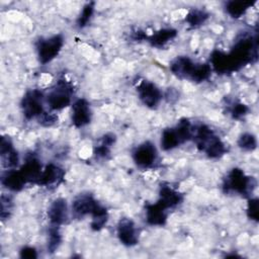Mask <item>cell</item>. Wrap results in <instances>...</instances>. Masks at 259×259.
I'll return each mask as SVG.
<instances>
[{
  "label": "cell",
  "mask_w": 259,
  "mask_h": 259,
  "mask_svg": "<svg viewBox=\"0 0 259 259\" xmlns=\"http://www.w3.org/2000/svg\"><path fill=\"white\" fill-rule=\"evenodd\" d=\"M208 18V14L202 10V9H192L190 10L186 17L185 21L188 23L189 26L191 27H197L202 25Z\"/></svg>",
  "instance_id": "cell-24"
},
{
  "label": "cell",
  "mask_w": 259,
  "mask_h": 259,
  "mask_svg": "<svg viewBox=\"0 0 259 259\" xmlns=\"http://www.w3.org/2000/svg\"><path fill=\"white\" fill-rule=\"evenodd\" d=\"M138 93L141 101L148 107H156L162 100L161 90L152 82L142 81L138 85Z\"/></svg>",
  "instance_id": "cell-6"
},
{
  "label": "cell",
  "mask_w": 259,
  "mask_h": 259,
  "mask_svg": "<svg viewBox=\"0 0 259 259\" xmlns=\"http://www.w3.org/2000/svg\"><path fill=\"white\" fill-rule=\"evenodd\" d=\"M167 207L159 200L156 203L146 206V220L149 225L163 226L167 220Z\"/></svg>",
  "instance_id": "cell-12"
},
{
  "label": "cell",
  "mask_w": 259,
  "mask_h": 259,
  "mask_svg": "<svg viewBox=\"0 0 259 259\" xmlns=\"http://www.w3.org/2000/svg\"><path fill=\"white\" fill-rule=\"evenodd\" d=\"M248 112V107L243 103H236L231 109V113L234 118H240L246 115Z\"/></svg>",
  "instance_id": "cell-31"
},
{
  "label": "cell",
  "mask_w": 259,
  "mask_h": 259,
  "mask_svg": "<svg viewBox=\"0 0 259 259\" xmlns=\"http://www.w3.org/2000/svg\"><path fill=\"white\" fill-rule=\"evenodd\" d=\"M211 67L208 64H195L194 69L189 77L193 82H203L210 76Z\"/></svg>",
  "instance_id": "cell-25"
},
{
  "label": "cell",
  "mask_w": 259,
  "mask_h": 259,
  "mask_svg": "<svg viewBox=\"0 0 259 259\" xmlns=\"http://www.w3.org/2000/svg\"><path fill=\"white\" fill-rule=\"evenodd\" d=\"M211 66L218 73H230L234 71L228 54L214 51L211 55Z\"/></svg>",
  "instance_id": "cell-18"
},
{
  "label": "cell",
  "mask_w": 259,
  "mask_h": 259,
  "mask_svg": "<svg viewBox=\"0 0 259 259\" xmlns=\"http://www.w3.org/2000/svg\"><path fill=\"white\" fill-rule=\"evenodd\" d=\"M64 170L55 164H49L41 171L39 178L36 181V184L42 186H53L58 185L64 178Z\"/></svg>",
  "instance_id": "cell-11"
},
{
  "label": "cell",
  "mask_w": 259,
  "mask_h": 259,
  "mask_svg": "<svg viewBox=\"0 0 259 259\" xmlns=\"http://www.w3.org/2000/svg\"><path fill=\"white\" fill-rule=\"evenodd\" d=\"M157 154L155 146L150 142H145L135 149L133 158L139 167L149 168L155 164L158 157Z\"/></svg>",
  "instance_id": "cell-5"
},
{
  "label": "cell",
  "mask_w": 259,
  "mask_h": 259,
  "mask_svg": "<svg viewBox=\"0 0 259 259\" xmlns=\"http://www.w3.org/2000/svg\"><path fill=\"white\" fill-rule=\"evenodd\" d=\"M247 214L250 220H253L255 222L258 221V199L257 198H251L248 202L247 206Z\"/></svg>",
  "instance_id": "cell-29"
},
{
  "label": "cell",
  "mask_w": 259,
  "mask_h": 259,
  "mask_svg": "<svg viewBox=\"0 0 259 259\" xmlns=\"http://www.w3.org/2000/svg\"><path fill=\"white\" fill-rule=\"evenodd\" d=\"M0 155H1L2 165L4 167L12 168L18 164V154L14 150L12 143L8 137L1 138Z\"/></svg>",
  "instance_id": "cell-13"
},
{
  "label": "cell",
  "mask_w": 259,
  "mask_h": 259,
  "mask_svg": "<svg viewBox=\"0 0 259 259\" xmlns=\"http://www.w3.org/2000/svg\"><path fill=\"white\" fill-rule=\"evenodd\" d=\"M61 244V235L57 226H52L49 232V244L48 249L51 252H55Z\"/></svg>",
  "instance_id": "cell-28"
},
{
  "label": "cell",
  "mask_w": 259,
  "mask_h": 259,
  "mask_svg": "<svg viewBox=\"0 0 259 259\" xmlns=\"http://www.w3.org/2000/svg\"><path fill=\"white\" fill-rule=\"evenodd\" d=\"M116 233L119 241L125 246H134L138 243V231L130 219H121L118 222Z\"/></svg>",
  "instance_id": "cell-8"
},
{
  "label": "cell",
  "mask_w": 259,
  "mask_h": 259,
  "mask_svg": "<svg viewBox=\"0 0 259 259\" xmlns=\"http://www.w3.org/2000/svg\"><path fill=\"white\" fill-rule=\"evenodd\" d=\"M203 152H205V154L209 158L215 159V158H220L221 156H223L227 152V149H226L225 144L215 136L207 144V146L204 148Z\"/></svg>",
  "instance_id": "cell-22"
},
{
  "label": "cell",
  "mask_w": 259,
  "mask_h": 259,
  "mask_svg": "<svg viewBox=\"0 0 259 259\" xmlns=\"http://www.w3.org/2000/svg\"><path fill=\"white\" fill-rule=\"evenodd\" d=\"M254 2L250 1H229L226 4V10L229 15L234 18L241 17L252 5Z\"/></svg>",
  "instance_id": "cell-20"
},
{
  "label": "cell",
  "mask_w": 259,
  "mask_h": 259,
  "mask_svg": "<svg viewBox=\"0 0 259 259\" xmlns=\"http://www.w3.org/2000/svg\"><path fill=\"white\" fill-rule=\"evenodd\" d=\"M20 256L22 258L32 259V258H36L37 254H36V251L33 247H24L20 251Z\"/></svg>",
  "instance_id": "cell-33"
},
{
  "label": "cell",
  "mask_w": 259,
  "mask_h": 259,
  "mask_svg": "<svg viewBox=\"0 0 259 259\" xmlns=\"http://www.w3.org/2000/svg\"><path fill=\"white\" fill-rule=\"evenodd\" d=\"M238 145L241 149H243L245 151H253L257 147V141H256V138L254 137V135L245 133L240 136V138L238 140Z\"/></svg>",
  "instance_id": "cell-27"
},
{
  "label": "cell",
  "mask_w": 259,
  "mask_h": 259,
  "mask_svg": "<svg viewBox=\"0 0 259 259\" xmlns=\"http://www.w3.org/2000/svg\"><path fill=\"white\" fill-rule=\"evenodd\" d=\"M73 90V86L69 81L65 79L59 80L47 96L49 107L53 110H60L67 107L71 103Z\"/></svg>",
  "instance_id": "cell-1"
},
{
  "label": "cell",
  "mask_w": 259,
  "mask_h": 259,
  "mask_svg": "<svg viewBox=\"0 0 259 259\" xmlns=\"http://www.w3.org/2000/svg\"><path fill=\"white\" fill-rule=\"evenodd\" d=\"M41 171H42L41 164L38 161V159L35 158L34 156L28 157L25 160L22 167L20 168V172L22 173V175L24 176L27 182L29 181V182L36 183L37 179L41 174Z\"/></svg>",
  "instance_id": "cell-14"
},
{
  "label": "cell",
  "mask_w": 259,
  "mask_h": 259,
  "mask_svg": "<svg viewBox=\"0 0 259 259\" xmlns=\"http://www.w3.org/2000/svg\"><path fill=\"white\" fill-rule=\"evenodd\" d=\"M48 217L52 226L59 227L64 224L68 219V206L66 200L63 198L55 199L49 207Z\"/></svg>",
  "instance_id": "cell-10"
},
{
  "label": "cell",
  "mask_w": 259,
  "mask_h": 259,
  "mask_svg": "<svg viewBox=\"0 0 259 259\" xmlns=\"http://www.w3.org/2000/svg\"><path fill=\"white\" fill-rule=\"evenodd\" d=\"M159 195V201L167 208L174 207L182 201V195L169 185H162Z\"/></svg>",
  "instance_id": "cell-17"
},
{
  "label": "cell",
  "mask_w": 259,
  "mask_h": 259,
  "mask_svg": "<svg viewBox=\"0 0 259 259\" xmlns=\"http://www.w3.org/2000/svg\"><path fill=\"white\" fill-rule=\"evenodd\" d=\"M11 198L9 196L2 195L1 196V218L6 219L9 217V213L11 211Z\"/></svg>",
  "instance_id": "cell-30"
},
{
  "label": "cell",
  "mask_w": 259,
  "mask_h": 259,
  "mask_svg": "<svg viewBox=\"0 0 259 259\" xmlns=\"http://www.w3.org/2000/svg\"><path fill=\"white\" fill-rule=\"evenodd\" d=\"M224 187L227 192H237L240 194H248L255 188V183L252 177H248L243 170L239 168L232 169L227 175Z\"/></svg>",
  "instance_id": "cell-2"
},
{
  "label": "cell",
  "mask_w": 259,
  "mask_h": 259,
  "mask_svg": "<svg viewBox=\"0 0 259 259\" xmlns=\"http://www.w3.org/2000/svg\"><path fill=\"white\" fill-rule=\"evenodd\" d=\"M100 204L90 194H81L76 197L72 203V211L75 217L82 218L91 214L98 208Z\"/></svg>",
  "instance_id": "cell-7"
},
{
  "label": "cell",
  "mask_w": 259,
  "mask_h": 259,
  "mask_svg": "<svg viewBox=\"0 0 259 259\" xmlns=\"http://www.w3.org/2000/svg\"><path fill=\"white\" fill-rule=\"evenodd\" d=\"M64 46V38L61 34H56L48 38H41L36 44L37 57L41 64H47L54 60Z\"/></svg>",
  "instance_id": "cell-3"
},
{
  "label": "cell",
  "mask_w": 259,
  "mask_h": 259,
  "mask_svg": "<svg viewBox=\"0 0 259 259\" xmlns=\"http://www.w3.org/2000/svg\"><path fill=\"white\" fill-rule=\"evenodd\" d=\"M195 64L187 57H178L170 65L173 74L180 78H189Z\"/></svg>",
  "instance_id": "cell-15"
},
{
  "label": "cell",
  "mask_w": 259,
  "mask_h": 259,
  "mask_svg": "<svg viewBox=\"0 0 259 259\" xmlns=\"http://www.w3.org/2000/svg\"><path fill=\"white\" fill-rule=\"evenodd\" d=\"M93 12H94V3L93 2L87 3L83 7V9H82V11H81V13H80V15L77 19V25L80 28L86 26L87 23L89 22V20L91 19L92 15H93Z\"/></svg>",
  "instance_id": "cell-26"
},
{
  "label": "cell",
  "mask_w": 259,
  "mask_h": 259,
  "mask_svg": "<svg viewBox=\"0 0 259 259\" xmlns=\"http://www.w3.org/2000/svg\"><path fill=\"white\" fill-rule=\"evenodd\" d=\"M115 141V137L112 134H106L104 135L101 140L100 143L95 147L94 149V154L99 157V158H104L106 157L109 152H110V148L111 146L114 144Z\"/></svg>",
  "instance_id": "cell-23"
},
{
  "label": "cell",
  "mask_w": 259,
  "mask_h": 259,
  "mask_svg": "<svg viewBox=\"0 0 259 259\" xmlns=\"http://www.w3.org/2000/svg\"><path fill=\"white\" fill-rule=\"evenodd\" d=\"M58 120V116L55 115L54 113H49V112H44L39 118L38 121L39 123H41L45 126H51L53 125L56 121Z\"/></svg>",
  "instance_id": "cell-32"
},
{
  "label": "cell",
  "mask_w": 259,
  "mask_h": 259,
  "mask_svg": "<svg viewBox=\"0 0 259 259\" xmlns=\"http://www.w3.org/2000/svg\"><path fill=\"white\" fill-rule=\"evenodd\" d=\"M2 184L12 191H18L21 190L24 186V184L27 182L22 173L16 170H8L3 176H2Z\"/></svg>",
  "instance_id": "cell-16"
},
{
  "label": "cell",
  "mask_w": 259,
  "mask_h": 259,
  "mask_svg": "<svg viewBox=\"0 0 259 259\" xmlns=\"http://www.w3.org/2000/svg\"><path fill=\"white\" fill-rule=\"evenodd\" d=\"M42 99L44 95L37 89H33L25 93L21 100V108L25 118L31 119L36 116L39 117L44 113Z\"/></svg>",
  "instance_id": "cell-4"
},
{
  "label": "cell",
  "mask_w": 259,
  "mask_h": 259,
  "mask_svg": "<svg viewBox=\"0 0 259 259\" xmlns=\"http://www.w3.org/2000/svg\"><path fill=\"white\" fill-rule=\"evenodd\" d=\"M181 144L174 128L164 130L161 136V147L165 151L172 150Z\"/></svg>",
  "instance_id": "cell-21"
},
{
  "label": "cell",
  "mask_w": 259,
  "mask_h": 259,
  "mask_svg": "<svg viewBox=\"0 0 259 259\" xmlns=\"http://www.w3.org/2000/svg\"><path fill=\"white\" fill-rule=\"evenodd\" d=\"M176 34H177V31L174 28H163L154 32L149 37V41L153 47H157V48L163 47L170 39L174 38Z\"/></svg>",
  "instance_id": "cell-19"
},
{
  "label": "cell",
  "mask_w": 259,
  "mask_h": 259,
  "mask_svg": "<svg viewBox=\"0 0 259 259\" xmlns=\"http://www.w3.org/2000/svg\"><path fill=\"white\" fill-rule=\"evenodd\" d=\"M91 120L90 104L84 98L78 99L72 106V122L76 127H82Z\"/></svg>",
  "instance_id": "cell-9"
}]
</instances>
